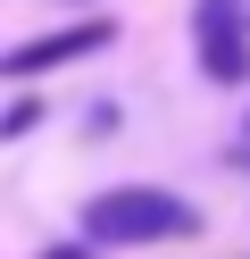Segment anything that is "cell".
Wrapping results in <instances>:
<instances>
[{
	"label": "cell",
	"mask_w": 250,
	"mask_h": 259,
	"mask_svg": "<svg viewBox=\"0 0 250 259\" xmlns=\"http://www.w3.org/2000/svg\"><path fill=\"white\" fill-rule=\"evenodd\" d=\"M192 234H200V209L167 184H109L83 201V242L92 251H109V242H125V251L133 242H192Z\"/></svg>",
	"instance_id": "obj_1"
},
{
	"label": "cell",
	"mask_w": 250,
	"mask_h": 259,
	"mask_svg": "<svg viewBox=\"0 0 250 259\" xmlns=\"http://www.w3.org/2000/svg\"><path fill=\"white\" fill-rule=\"evenodd\" d=\"M117 42V25L109 17H75V25H59V34H33V42H17V51H0V75H50V67H75V59H92V51H109Z\"/></svg>",
	"instance_id": "obj_3"
},
{
	"label": "cell",
	"mask_w": 250,
	"mask_h": 259,
	"mask_svg": "<svg viewBox=\"0 0 250 259\" xmlns=\"http://www.w3.org/2000/svg\"><path fill=\"white\" fill-rule=\"evenodd\" d=\"M42 259H92V242H59V251H42Z\"/></svg>",
	"instance_id": "obj_5"
},
{
	"label": "cell",
	"mask_w": 250,
	"mask_h": 259,
	"mask_svg": "<svg viewBox=\"0 0 250 259\" xmlns=\"http://www.w3.org/2000/svg\"><path fill=\"white\" fill-rule=\"evenodd\" d=\"M192 51L209 84H250V0H200L192 9Z\"/></svg>",
	"instance_id": "obj_2"
},
{
	"label": "cell",
	"mask_w": 250,
	"mask_h": 259,
	"mask_svg": "<svg viewBox=\"0 0 250 259\" xmlns=\"http://www.w3.org/2000/svg\"><path fill=\"white\" fill-rule=\"evenodd\" d=\"M33 117H42V101H17V109H9V117H0V134H25V125H33Z\"/></svg>",
	"instance_id": "obj_4"
}]
</instances>
